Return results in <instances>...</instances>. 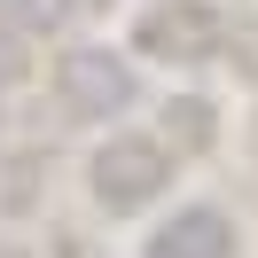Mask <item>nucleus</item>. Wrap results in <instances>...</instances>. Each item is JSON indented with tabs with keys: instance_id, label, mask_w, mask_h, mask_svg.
<instances>
[{
	"instance_id": "f257e3e1",
	"label": "nucleus",
	"mask_w": 258,
	"mask_h": 258,
	"mask_svg": "<svg viewBox=\"0 0 258 258\" xmlns=\"http://www.w3.org/2000/svg\"><path fill=\"white\" fill-rule=\"evenodd\" d=\"M164 180H172V164H164V149L141 141V133H117V141L94 157V196H102L110 211H141Z\"/></svg>"
},
{
	"instance_id": "f03ea898",
	"label": "nucleus",
	"mask_w": 258,
	"mask_h": 258,
	"mask_svg": "<svg viewBox=\"0 0 258 258\" xmlns=\"http://www.w3.org/2000/svg\"><path fill=\"white\" fill-rule=\"evenodd\" d=\"M63 102H71V117H117V110H133L141 102V86H133V63H117V55H102V47H79V55H63Z\"/></svg>"
},
{
	"instance_id": "7ed1b4c3",
	"label": "nucleus",
	"mask_w": 258,
	"mask_h": 258,
	"mask_svg": "<svg viewBox=\"0 0 258 258\" xmlns=\"http://www.w3.org/2000/svg\"><path fill=\"white\" fill-rule=\"evenodd\" d=\"M149 258H235V227L211 204H188V211H172L149 235Z\"/></svg>"
},
{
	"instance_id": "20e7f679",
	"label": "nucleus",
	"mask_w": 258,
	"mask_h": 258,
	"mask_svg": "<svg viewBox=\"0 0 258 258\" xmlns=\"http://www.w3.org/2000/svg\"><path fill=\"white\" fill-rule=\"evenodd\" d=\"M71 16V0H0V24L8 32H55Z\"/></svg>"
},
{
	"instance_id": "39448f33",
	"label": "nucleus",
	"mask_w": 258,
	"mask_h": 258,
	"mask_svg": "<svg viewBox=\"0 0 258 258\" xmlns=\"http://www.w3.org/2000/svg\"><path fill=\"white\" fill-rule=\"evenodd\" d=\"M16 79H24V39L8 32V24H0V94H8Z\"/></svg>"
}]
</instances>
